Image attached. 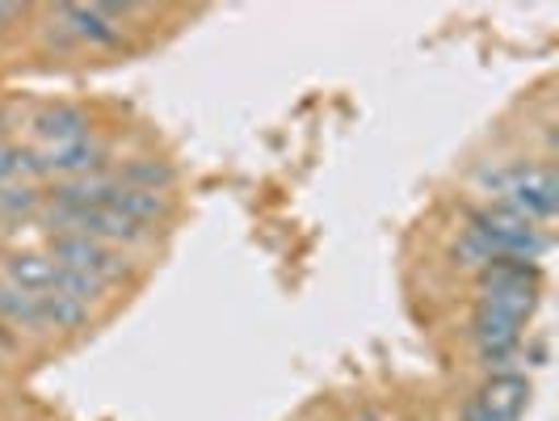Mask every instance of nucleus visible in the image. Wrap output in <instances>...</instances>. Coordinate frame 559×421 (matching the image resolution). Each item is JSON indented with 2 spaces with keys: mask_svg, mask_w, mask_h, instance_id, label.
I'll return each mask as SVG.
<instances>
[{
  "mask_svg": "<svg viewBox=\"0 0 559 421\" xmlns=\"http://www.w3.org/2000/svg\"><path fill=\"white\" fill-rule=\"evenodd\" d=\"M479 186L492 190L501 207L522 215L526 224L547 227L556 215V173L547 165H513L497 173H479Z\"/></svg>",
  "mask_w": 559,
  "mask_h": 421,
  "instance_id": "obj_1",
  "label": "nucleus"
},
{
  "mask_svg": "<svg viewBox=\"0 0 559 421\" xmlns=\"http://www.w3.org/2000/svg\"><path fill=\"white\" fill-rule=\"evenodd\" d=\"M472 227L497 249V257H513V261H538L543 253L551 249V232L538 224H526L522 215H513L509 207L492 202V207H479L472 215Z\"/></svg>",
  "mask_w": 559,
  "mask_h": 421,
  "instance_id": "obj_2",
  "label": "nucleus"
},
{
  "mask_svg": "<svg viewBox=\"0 0 559 421\" xmlns=\"http://www.w3.org/2000/svg\"><path fill=\"white\" fill-rule=\"evenodd\" d=\"M135 9H118V4H59L56 26L72 47H97V51H114L122 47V17Z\"/></svg>",
  "mask_w": 559,
  "mask_h": 421,
  "instance_id": "obj_3",
  "label": "nucleus"
},
{
  "mask_svg": "<svg viewBox=\"0 0 559 421\" xmlns=\"http://www.w3.org/2000/svg\"><path fill=\"white\" fill-rule=\"evenodd\" d=\"M51 261L63 266V270H72V274L102 282V286H110V282L127 274L122 253L102 245V241H88V236H56L51 241Z\"/></svg>",
  "mask_w": 559,
  "mask_h": 421,
  "instance_id": "obj_4",
  "label": "nucleus"
},
{
  "mask_svg": "<svg viewBox=\"0 0 559 421\" xmlns=\"http://www.w3.org/2000/svg\"><path fill=\"white\" fill-rule=\"evenodd\" d=\"M34 161H38V173H56V177H68V182H81V177H97L106 168L110 148L102 140H93V136H81V140L43 148Z\"/></svg>",
  "mask_w": 559,
  "mask_h": 421,
  "instance_id": "obj_5",
  "label": "nucleus"
},
{
  "mask_svg": "<svg viewBox=\"0 0 559 421\" xmlns=\"http://www.w3.org/2000/svg\"><path fill=\"white\" fill-rule=\"evenodd\" d=\"M472 337H476V350L484 366L492 375H501V371H509V359H513V350L522 341V320H509L501 312L479 308L476 320H472Z\"/></svg>",
  "mask_w": 559,
  "mask_h": 421,
  "instance_id": "obj_6",
  "label": "nucleus"
},
{
  "mask_svg": "<svg viewBox=\"0 0 559 421\" xmlns=\"http://www.w3.org/2000/svg\"><path fill=\"white\" fill-rule=\"evenodd\" d=\"M476 400L488 405L497 418L518 421L526 413V405H531V379L518 375V371H501V375H492V379L484 384V393H479Z\"/></svg>",
  "mask_w": 559,
  "mask_h": 421,
  "instance_id": "obj_7",
  "label": "nucleus"
},
{
  "mask_svg": "<svg viewBox=\"0 0 559 421\" xmlns=\"http://www.w3.org/2000/svg\"><path fill=\"white\" fill-rule=\"evenodd\" d=\"M34 136L43 140V148L81 140V136H88V118L76 106H47V110L34 118Z\"/></svg>",
  "mask_w": 559,
  "mask_h": 421,
  "instance_id": "obj_8",
  "label": "nucleus"
},
{
  "mask_svg": "<svg viewBox=\"0 0 559 421\" xmlns=\"http://www.w3.org/2000/svg\"><path fill=\"white\" fill-rule=\"evenodd\" d=\"M118 215H127V220H135V224H156V220H165L168 202L165 195H152V190H135V186H122V182H114L110 190V202Z\"/></svg>",
  "mask_w": 559,
  "mask_h": 421,
  "instance_id": "obj_9",
  "label": "nucleus"
},
{
  "mask_svg": "<svg viewBox=\"0 0 559 421\" xmlns=\"http://www.w3.org/2000/svg\"><path fill=\"white\" fill-rule=\"evenodd\" d=\"M4 282L17 286V291H26V295H43V291H51V282H56V261H51V257H38V253H22V257L9 261Z\"/></svg>",
  "mask_w": 559,
  "mask_h": 421,
  "instance_id": "obj_10",
  "label": "nucleus"
},
{
  "mask_svg": "<svg viewBox=\"0 0 559 421\" xmlns=\"http://www.w3.org/2000/svg\"><path fill=\"white\" fill-rule=\"evenodd\" d=\"M38 312H43V329H81L88 320V304L68 300L59 291H43L38 295Z\"/></svg>",
  "mask_w": 559,
  "mask_h": 421,
  "instance_id": "obj_11",
  "label": "nucleus"
},
{
  "mask_svg": "<svg viewBox=\"0 0 559 421\" xmlns=\"http://www.w3.org/2000/svg\"><path fill=\"white\" fill-rule=\"evenodd\" d=\"M492 261H501L497 249L479 236L476 227H463L459 241H454V266H459V270H472V274H484Z\"/></svg>",
  "mask_w": 559,
  "mask_h": 421,
  "instance_id": "obj_12",
  "label": "nucleus"
},
{
  "mask_svg": "<svg viewBox=\"0 0 559 421\" xmlns=\"http://www.w3.org/2000/svg\"><path fill=\"white\" fill-rule=\"evenodd\" d=\"M0 320L22 325V329H43V312H38V295H26L17 286H0Z\"/></svg>",
  "mask_w": 559,
  "mask_h": 421,
  "instance_id": "obj_13",
  "label": "nucleus"
},
{
  "mask_svg": "<svg viewBox=\"0 0 559 421\" xmlns=\"http://www.w3.org/2000/svg\"><path fill=\"white\" fill-rule=\"evenodd\" d=\"M122 186H135V190H152V195H165L168 186H173V168L160 165V161H135V165L122 168V177H118Z\"/></svg>",
  "mask_w": 559,
  "mask_h": 421,
  "instance_id": "obj_14",
  "label": "nucleus"
},
{
  "mask_svg": "<svg viewBox=\"0 0 559 421\" xmlns=\"http://www.w3.org/2000/svg\"><path fill=\"white\" fill-rule=\"evenodd\" d=\"M51 291H59V295H68V300H81V304H93L106 286L93 279H84V274H72V270H63V266H56V282H51Z\"/></svg>",
  "mask_w": 559,
  "mask_h": 421,
  "instance_id": "obj_15",
  "label": "nucleus"
},
{
  "mask_svg": "<svg viewBox=\"0 0 559 421\" xmlns=\"http://www.w3.org/2000/svg\"><path fill=\"white\" fill-rule=\"evenodd\" d=\"M22 177H38V161L17 148H0V186H13Z\"/></svg>",
  "mask_w": 559,
  "mask_h": 421,
  "instance_id": "obj_16",
  "label": "nucleus"
},
{
  "mask_svg": "<svg viewBox=\"0 0 559 421\" xmlns=\"http://www.w3.org/2000/svg\"><path fill=\"white\" fill-rule=\"evenodd\" d=\"M34 202H38V195L29 190L26 182L0 186V211H4V215H26V211H34Z\"/></svg>",
  "mask_w": 559,
  "mask_h": 421,
  "instance_id": "obj_17",
  "label": "nucleus"
},
{
  "mask_svg": "<svg viewBox=\"0 0 559 421\" xmlns=\"http://www.w3.org/2000/svg\"><path fill=\"white\" fill-rule=\"evenodd\" d=\"M463 421H504V418H497V413H492L488 405H479V400H472V405H467V418H463Z\"/></svg>",
  "mask_w": 559,
  "mask_h": 421,
  "instance_id": "obj_18",
  "label": "nucleus"
},
{
  "mask_svg": "<svg viewBox=\"0 0 559 421\" xmlns=\"http://www.w3.org/2000/svg\"><path fill=\"white\" fill-rule=\"evenodd\" d=\"M13 13H17V9H9V4H0V22H9Z\"/></svg>",
  "mask_w": 559,
  "mask_h": 421,
  "instance_id": "obj_19",
  "label": "nucleus"
}]
</instances>
